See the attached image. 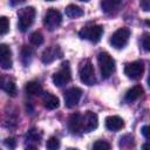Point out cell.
I'll return each mask as SVG.
<instances>
[{
	"mask_svg": "<svg viewBox=\"0 0 150 150\" xmlns=\"http://www.w3.org/2000/svg\"><path fill=\"white\" fill-rule=\"evenodd\" d=\"M125 75L131 80H138L143 76L144 73V63L143 61H134L125 66L124 68Z\"/></svg>",
	"mask_w": 150,
	"mask_h": 150,
	"instance_id": "cell-8",
	"label": "cell"
},
{
	"mask_svg": "<svg viewBox=\"0 0 150 150\" xmlns=\"http://www.w3.org/2000/svg\"><path fill=\"white\" fill-rule=\"evenodd\" d=\"M61 69L59 71H56L53 75V82L56 87H62L64 84H67L70 79H71V73H70V68H69V62L66 61L61 64Z\"/></svg>",
	"mask_w": 150,
	"mask_h": 150,
	"instance_id": "cell-7",
	"label": "cell"
},
{
	"mask_svg": "<svg viewBox=\"0 0 150 150\" xmlns=\"http://www.w3.org/2000/svg\"><path fill=\"white\" fill-rule=\"evenodd\" d=\"M0 150H1V149H0Z\"/></svg>",
	"mask_w": 150,
	"mask_h": 150,
	"instance_id": "cell-33",
	"label": "cell"
},
{
	"mask_svg": "<svg viewBox=\"0 0 150 150\" xmlns=\"http://www.w3.org/2000/svg\"><path fill=\"white\" fill-rule=\"evenodd\" d=\"M12 50L6 43H0V67L2 69L12 68Z\"/></svg>",
	"mask_w": 150,
	"mask_h": 150,
	"instance_id": "cell-12",
	"label": "cell"
},
{
	"mask_svg": "<svg viewBox=\"0 0 150 150\" xmlns=\"http://www.w3.org/2000/svg\"><path fill=\"white\" fill-rule=\"evenodd\" d=\"M68 129L71 134H80L82 131V115L80 112H74L69 116Z\"/></svg>",
	"mask_w": 150,
	"mask_h": 150,
	"instance_id": "cell-13",
	"label": "cell"
},
{
	"mask_svg": "<svg viewBox=\"0 0 150 150\" xmlns=\"http://www.w3.org/2000/svg\"><path fill=\"white\" fill-rule=\"evenodd\" d=\"M30 42L34 46H40L43 43V35L40 32H34L30 35Z\"/></svg>",
	"mask_w": 150,
	"mask_h": 150,
	"instance_id": "cell-25",
	"label": "cell"
},
{
	"mask_svg": "<svg viewBox=\"0 0 150 150\" xmlns=\"http://www.w3.org/2000/svg\"><path fill=\"white\" fill-rule=\"evenodd\" d=\"M102 34H103V27L100 25H89L83 27L79 32L80 38L87 39L91 42H98L101 40Z\"/></svg>",
	"mask_w": 150,
	"mask_h": 150,
	"instance_id": "cell-3",
	"label": "cell"
},
{
	"mask_svg": "<svg viewBox=\"0 0 150 150\" xmlns=\"http://www.w3.org/2000/svg\"><path fill=\"white\" fill-rule=\"evenodd\" d=\"M79 74H80L81 81L87 86H93L96 82L94 67H93V64H91V62L89 60H86V61H83L81 63Z\"/></svg>",
	"mask_w": 150,
	"mask_h": 150,
	"instance_id": "cell-4",
	"label": "cell"
},
{
	"mask_svg": "<svg viewBox=\"0 0 150 150\" xmlns=\"http://www.w3.org/2000/svg\"><path fill=\"white\" fill-rule=\"evenodd\" d=\"M69 150H77V149H69Z\"/></svg>",
	"mask_w": 150,
	"mask_h": 150,
	"instance_id": "cell-32",
	"label": "cell"
},
{
	"mask_svg": "<svg viewBox=\"0 0 150 150\" xmlns=\"http://www.w3.org/2000/svg\"><path fill=\"white\" fill-rule=\"evenodd\" d=\"M0 89L5 90L11 96L16 95V84L13 80L8 79L7 76H0Z\"/></svg>",
	"mask_w": 150,
	"mask_h": 150,
	"instance_id": "cell-15",
	"label": "cell"
},
{
	"mask_svg": "<svg viewBox=\"0 0 150 150\" xmlns=\"http://www.w3.org/2000/svg\"><path fill=\"white\" fill-rule=\"evenodd\" d=\"M97 62L101 71V76L103 79L110 77V75L115 71V61L107 52H101L97 55Z\"/></svg>",
	"mask_w": 150,
	"mask_h": 150,
	"instance_id": "cell-1",
	"label": "cell"
},
{
	"mask_svg": "<svg viewBox=\"0 0 150 150\" xmlns=\"http://www.w3.org/2000/svg\"><path fill=\"white\" fill-rule=\"evenodd\" d=\"M62 22V16H61V13L59 11H56L55 8H49L47 11V13L45 14V18H43V25L45 27L53 32L55 30Z\"/></svg>",
	"mask_w": 150,
	"mask_h": 150,
	"instance_id": "cell-5",
	"label": "cell"
},
{
	"mask_svg": "<svg viewBox=\"0 0 150 150\" xmlns=\"http://www.w3.org/2000/svg\"><path fill=\"white\" fill-rule=\"evenodd\" d=\"M129 38H130V30L128 28L125 27L118 28L110 38V45L116 49H121L128 43Z\"/></svg>",
	"mask_w": 150,
	"mask_h": 150,
	"instance_id": "cell-6",
	"label": "cell"
},
{
	"mask_svg": "<svg viewBox=\"0 0 150 150\" xmlns=\"http://www.w3.org/2000/svg\"><path fill=\"white\" fill-rule=\"evenodd\" d=\"M141 7L143 8V11L148 12L150 9V2L148 0H143V1H141Z\"/></svg>",
	"mask_w": 150,
	"mask_h": 150,
	"instance_id": "cell-29",
	"label": "cell"
},
{
	"mask_svg": "<svg viewBox=\"0 0 150 150\" xmlns=\"http://www.w3.org/2000/svg\"><path fill=\"white\" fill-rule=\"evenodd\" d=\"M148 131H149V127L148 125H143L142 127V134H143V136L148 139L149 138V134H148Z\"/></svg>",
	"mask_w": 150,
	"mask_h": 150,
	"instance_id": "cell-30",
	"label": "cell"
},
{
	"mask_svg": "<svg viewBox=\"0 0 150 150\" xmlns=\"http://www.w3.org/2000/svg\"><path fill=\"white\" fill-rule=\"evenodd\" d=\"M33 59V49L28 46H22V49H21V61L22 63L27 67L30 61Z\"/></svg>",
	"mask_w": 150,
	"mask_h": 150,
	"instance_id": "cell-22",
	"label": "cell"
},
{
	"mask_svg": "<svg viewBox=\"0 0 150 150\" xmlns=\"http://www.w3.org/2000/svg\"><path fill=\"white\" fill-rule=\"evenodd\" d=\"M105 127L110 131H118L124 127V121L120 116H116V115L108 116L105 118Z\"/></svg>",
	"mask_w": 150,
	"mask_h": 150,
	"instance_id": "cell-14",
	"label": "cell"
},
{
	"mask_svg": "<svg viewBox=\"0 0 150 150\" xmlns=\"http://www.w3.org/2000/svg\"><path fill=\"white\" fill-rule=\"evenodd\" d=\"M62 56V50L59 46H50L46 48L41 55V61L43 63H52L56 59H60Z\"/></svg>",
	"mask_w": 150,
	"mask_h": 150,
	"instance_id": "cell-11",
	"label": "cell"
},
{
	"mask_svg": "<svg viewBox=\"0 0 150 150\" xmlns=\"http://www.w3.org/2000/svg\"><path fill=\"white\" fill-rule=\"evenodd\" d=\"M5 145L9 149V150H14L15 146H16V141L14 137H8L5 139Z\"/></svg>",
	"mask_w": 150,
	"mask_h": 150,
	"instance_id": "cell-27",
	"label": "cell"
},
{
	"mask_svg": "<svg viewBox=\"0 0 150 150\" xmlns=\"http://www.w3.org/2000/svg\"><path fill=\"white\" fill-rule=\"evenodd\" d=\"M82 96V90L77 87H73V88H69L66 93H64V104L67 108H73L75 107L80 98Z\"/></svg>",
	"mask_w": 150,
	"mask_h": 150,
	"instance_id": "cell-10",
	"label": "cell"
},
{
	"mask_svg": "<svg viewBox=\"0 0 150 150\" xmlns=\"http://www.w3.org/2000/svg\"><path fill=\"white\" fill-rule=\"evenodd\" d=\"M60 145H61V143H60L59 138H56L54 136L53 137H49L48 141H47V143H46L47 150H59L60 149Z\"/></svg>",
	"mask_w": 150,
	"mask_h": 150,
	"instance_id": "cell-23",
	"label": "cell"
},
{
	"mask_svg": "<svg viewBox=\"0 0 150 150\" xmlns=\"http://www.w3.org/2000/svg\"><path fill=\"white\" fill-rule=\"evenodd\" d=\"M26 93L29 95H40L42 93V87L38 81H29L26 83Z\"/></svg>",
	"mask_w": 150,
	"mask_h": 150,
	"instance_id": "cell-20",
	"label": "cell"
},
{
	"mask_svg": "<svg viewBox=\"0 0 150 150\" xmlns=\"http://www.w3.org/2000/svg\"><path fill=\"white\" fill-rule=\"evenodd\" d=\"M9 30V20L7 16H0V35L7 34Z\"/></svg>",
	"mask_w": 150,
	"mask_h": 150,
	"instance_id": "cell-24",
	"label": "cell"
},
{
	"mask_svg": "<svg viewBox=\"0 0 150 150\" xmlns=\"http://www.w3.org/2000/svg\"><path fill=\"white\" fill-rule=\"evenodd\" d=\"M35 18V8L34 7H23L18 11V26L21 32H26L33 23Z\"/></svg>",
	"mask_w": 150,
	"mask_h": 150,
	"instance_id": "cell-2",
	"label": "cell"
},
{
	"mask_svg": "<svg viewBox=\"0 0 150 150\" xmlns=\"http://www.w3.org/2000/svg\"><path fill=\"white\" fill-rule=\"evenodd\" d=\"M121 6V1H115V0H104L101 2L102 11L107 14H114L118 11V7Z\"/></svg>",
	"mask_w": 150,
	"mask_h": 150,
	"instance_id": "cell-18",
	"label": "cell"
},
{
	"mask_svg": "<svg viewBox=\"0 0 150 150\" xmlns=\"http://www.w3.org/2000/svg\"><path fill=\"white\" fill-rule=\"evenodd\" d=\"M41 139V134L36 129H30L26 135V141L29 143V145H38Z\"/></svg>",
	"mask_w": 150,
	"mask_h": 150,
	"instance_id": "cell-21",
	"label": "cell"
},
{
	"mask_svg": "<svg viewBox=\"0 0 150 150\" xmlns=\"http://www.w3.org/2000/svg\"><path fill=\"white\" fill-rule=\"evenodd\" d=\"M97 125H98V118L95 112L86 111L84 115H82V131L90 132L94 129H96Z\"/></svg>",
	"mask_w": 150,
	"mask_h": 150,
	"instance_id": "cell-9",
	"label": "cell"
},
{
	"mask_svg": "<svg viewBox=\"0 0 150 150\" xmlns=\"http://www.w3.org/2000/svg\"><path fill=\"white\" fill-rule=\"evenodd\" d=\"M148 148H149V143H144V144L142 145V149H143V150H148Z\"/></svg>",
	"mask_w": 150,
	"mask_h": 150,
	"instance_id": "cell-31",
	"label": "cell"
},
{
	"mask_svg": "<svg viewBox=\"0 0 150 150\" xmlns=\"http://www.w3.org/2000/svg\"><path fill=\"white\" fill-rule=\"evenodd\" d=\"M93 150H110V144L107 141H96L93 144Z\"/></svg>",
	"mask_w": 150,
	"mask_h": 150,
	"instance_id": "cell-26",
	"label": "cell"
},
{
	"mask_svg": "<svg viewBox=\"0 0 150 150\" xmlns=\"http://www.w3.org/2000/svg\"><path fill=\"white\" fill-rule=\"evenodd\" d=\"M143 94H144L143 87L141 84H136V86H134L132 88H130L127 91V94H125V101L127 102H134V101L138 100Z\"/></svg>",
	"mask_w": 150,
	"mask_h": 150,
	"instance_id": "cell-17",
	"label": "cell"
},
{
	"mask_svg": "<svg viewBox=\"0 0 150 150\" xmlns=\"http://www.w3.org/2000/svg\"><path fill=\"white\" fill-rule=\"evenodd\" d=\"M142 45H143V48H144L145 52L150 50V38H149V34H144L143 40H142Z\"/></svg>",
	"mask_w": 150,
	"mask_h": 150,
	"instance_id": "cell-28",
	"label": "cell"
},
{
	"mask_svg": "<svg viewBox=\"0 0 150 150\" xmlns=\"http://www.w3.org/2000/svg\"><path fill=\"white\" fill-rule=\"evenodd\" d=\"M42 102H43L45 108L48 109V110H54V109L59 108V105H60L59 97H56L55 95H53L50 93H46L42 96Z\"/></svg>",
	"mask_w": 150,
	"mask_h": 150,
	"instance_id": "cell-16",
	"label": "cell"
},
{
	"mask_svg": "<svg viewBox=\"0 0 150 150\" xmlns=\"http://www.w3.org/2000/svg\"><path fill=\"white\" fill-rule=\"evenodd\" d=\"M64 12H66V15H67L68 18H70V19L80 18V16H82L83 13H84L81 7H79V6H76V5H73V4H71V5H68V6L66 7Z\"/></svg>",
	"mask_w": 150,
	"mask_h": 150,
	"instance_id": "cell-19",
	"label": "cell"
}]
</instances>
